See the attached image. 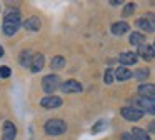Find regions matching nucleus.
<instances>
[{
    "mask_svg": "<svg viewBox=\"0 0 155 140\" xmlns=\"http://www.w3.org/2000/svg\"><path fill=\"white\" fill-rule=\"evenodd\" d=\"M20 28V12L17 8H8L4 17V33L7 37H12Z\"/></svg>",
    "mask_w": 155,
    "mask_h": 140,
    "instance_id": "nucleus-1",
    "label": "nucleus"
},
{
    "mask_svg": "<svg viewBox=\"0 0 155 140\" xmlns=\"http://www.w3.org/2000/svg\"><path fill=\"white\" fill-rule=\"evenodd\" d=\"M44 130H45L47 135L57 137V135H62V133L67 130V123H65L64 120H60V118H50V120L45 122Z\"/></svg>",
    "mask_w": 155,
    "mask_h": 140,
    "instance_id": "nucleus-2",
    "label": "nucleus"
},
{
    "mask_svg": "<svg viewBox=\"0 0 155 140\" xmlns=\"http://www.w3.org/2000/svg\"><path fill=\"white\" fill-rule=\"evenodd\" d=\"M130 107L140 110L142 113L147 112V113H150V115H152V113H155V102H153V98H145V97H140V98H137V100H132V105Z\"/></svg>",
    "mask_w": 155,
    "mask_h": 140,
    "instance_id": "nucleus-3",
    "label": "nucleus"
},
{
    "mask_svg": "<svg viewBox=\"0 0 155 140\" xmlns=\"http://www.w3.org/2000/svg\"><path fill=\"white\" fill-rule=\"evenodd\" d=\"M58 87H60V80H58V75H55V73L45 75L42 78V88L45 93H54Z\"/></svg>",
    "mask_w": 155,
    "mask_h": 140,
    "instance_id": "nucleus-4",
    "label": "nucleus"
},
{
    "mask_svg": "<svg viewBox=\"0 0 155 140\" xmlns=\"http://www.w3.org/2000/svg\"><path fill=\"white\" fill-rule=\"evenodd\" d=\"M120 113L125 120H128V122H138V120L143 117V113H142L140 110L134 108V107H124V108L120 110Z\"/></svg>",
    "mask_w": 155,
    "mask_h": 140,
    "instance_id": "nucleus-5",
    "label": "nucleus"
},
{
    "mask_svg": "<svg viewBox=\"0 0 155 140\" xmlns=\"http://www.w3.org/2000/svg\"><path fill=\"white\" fill-rule=\"evenodd\" d=\"M137 57H142L143 60H147V62H150V60H153L155 57V48L152 43H142L140 47H138V52H137Z\"/></svg>",
    "mask_w": 155,
    "mask_h": 140,
    "instance_id": "nucleus-6",
    "label": "nucleus"
},
{
    "mask_svg": "<svg viewBox=\"0 0 155 140\" xmlns=\"http://www.w3.org/2000/svg\"><path fill=\"white\" fill-rule=\"evenodd\" d=\"M137 25L140 27L143 32L153 33V30H155V25H153V13H148V15H145V17H142V18H138Z\"/></svg>",
    "mask_w": 155,
    "mask_h": 140,
    "instance_id": "nucleus-7",
    "label": "nucleus"
},
{
    "mask_svg": "<svg viewBox=\"0 0 155 140\" xmlns=\"http://www.w3.org/2000/svg\"><path fill=\"white\" fill-rule=\"evenodd\" d=\"M15 135H17V127L14 125V122L7 120V122L4 123L2 138H0V140H15Z\"/></svg>",
    "mask_w": 155,
    "mask_h": 140,
    "instance_id": "nucleus-8",
    "label": "nucleus"
},
{
    "mask_svg": "<svg viewBox=\"0 0 155 140\" xmlns=\"http://www.w3.org/2000/svg\"><path fill=\"white\" fill-rule=\"evenodd\" d=\"M40 105L44 108H57V107L62 105V98L57 95H47L40 100Z\"/></svg>",
    "mask_w": 155,
    "mask_h": 140,
    "instance_id": "nucleus-9",
    "label": "nucleus"
},
{
    "mask_svg": "<svg viewBox=\"0 0 155 140\" xmlns=\"http://www.w3.org/2000/svg\"><path fill=\"white\" fill-rule=\"evenodd\" d=\"M62 92L64 93H77L82 90V85L80 82H77V80H67V82H64L60 85Z\"/></svg>",
    "mask_w": 155,
    "mask_h": 140,
    "instance_id": "nucleus-10",
    "label": "nucleus"
},
{
    "mask_svg": "<svg viewBox=\"0 0 155 140\" xmlns=\"http://www.w3.org/2000/svg\"><path fill=\"white\" fill-rule=\"evenodd\" d=\"M44 63H45L44 55H42V53H35V55H32L30 67H28V68H30L34 73H37V72H40V70L44 68Z\"/></svg>",
    "mask_w": 155,
    "mask_h": 140,
    "instance_id": "nucleus-11",
    "label": "nucleus"
},
{
    "mask_svg": "<svg viewBox=\"0 0 155 140\" xmlns=\"http://www.w3.org/2000/svg\"><path fill=\"white\" fill-rule=\"evenodd\" d=\"M118 60H120V63L124 67H127V65H134L138 58H137V53L135 52H122L120 57H118Z\"/></svg>",
    "mask_w": 155,
    "mask_h": 140,
    "instance_id": "nucleus-12",
    "label": "nucleus"
},
{
    "mask_svg": "<svg viewBox=\"0 0 155 140\" xmlns=\"http://www.w3.org/2000/svg\"><path fill=\"white\" fill-rule=\"evenodd\" d=\"M138 93H140L142 97H145V98H153L155 97L153 83H142V85L138 87Z\"/></svg>",
    "mask_w": 155,
    "mask_h": 140,
    "instance_id": "nucleus-13",
    "label": "nucleus"
},
{
    "mask_svg": "<svg viewBox=\"0 0 155 140\" xmlns=\"http://www.w3.org/2000/svg\"><path fill=\"white\" fill-rule=\"evenodd\" d=\"M24 27L28 30V32H37V30H40V18L38 17H28L27 20H25Z\"/></svg>",
    "mask_w": 155,
    "mask_h": 140,
    "instance_id": "nucleus-14",
    "label": "nucleus"
},
{
    "mask_svg": "<svg viewBox=\"0 0 155 140\" xmlns=\"http://www.w3.org/2000/svg\"><path fill=\"white\" fill-rule=\"evenodd\" d=\"M128 30H130V25L127 22H115L112 25V33L114 35H125Z\"/></svg>",
    "mask_w": 155,
    "mask_h": 140,
    "instance_id": "nucleus-15",
    "label": "nucleus"
},
{
    "mask_svg": "<svg viewBox=\"0 0 155 140\" xmlns=\"http://www.w3.org/2000/svg\"><path fill=\"white\" fill-rule=\"evenodd\" d=\"M114 75H115V78H117V80L124 82V80L132 78V70H128L127 67H118L117 70H114Z\"/></svg>",
    "mask_w": 155,
    "mask_h": 140,
    "instance_id": "nucleus-16",
    "label": "nucleus"
},
{
    "mask_svg": "<svg viewBox=\"0 0 155 140\" xmlns=\"http://www.w3.org/2000/svg\"><path fill=\"white\" fill-rule=\"evenodd\" d=\"M64 67H65V58L62 55H57V57L52 58V63H50L52 70H60V68H64Z\"/></svg>",
    "mask_w": 155,
    "mask_h": 140,
    "instance_id": "nucleus-17",
    "label": "nucleus"
},
{
    "mask_svg": "<svg viewBox=\"0 0 155 140\" xmlns=\"http://www.w3.org/2000/svg\"><path fill=\"white\" fill-rule=\"evenodd\" d=\"M143 42H145V35H143V33H140V32H134V33L130 35V43H132V45L140 47Z\"/></svg>",
    "mask_w": 155,
    "mask_h": 140,
    "instance_id": "nucleus-18",
    "label": "nucleus"
},
{
    "mask_svg": "<svg viewBox=\"0 0 155 140\" xmlns=\"http://www.w3.org/2000/svg\"><path fill=\"white\" fill-rule=\"evenodd\" d=\"M30 60H32V52L30 50H22V53H20V65L22 67H30Z\"/></svg>",
    "mask_w": 155,
    "mask_h": 140,
    "instance_id": "nucleus-19",
    "label": "nucleus"
},
{
    "mask_svg": "<svg viewBox=\"0 0 155 140\" xmlns=\"http://www.w3.org/2000/svg\"><path fill=\"white\" fill-rule=\"evenodd\" d=\"M132 135L135 137V140H150V135H148L145 130L138 128V127H135V128L132 130Z\"/></svg>",
    "mask_w": 155,
    "mask_h": 140,
    "instance_id": "nucleus-20",
    "label": "nucleus"
},
{
    "mask_svg": "<svg viewBox=\"0 0 155 140\" xmlns=\"http://www.w3.org/2000/svg\"><path fill=\"white\" fill-rule=\"evenodd\" d=\"M148 73H150V70L138 68L137 72H132V77H135V78H138V80H143V78H147V77H148Z\"/></svg>",
    "mask_w": 155,
    "mask_h": 140,
    "instance_id": "nucleus-21",
    "label": "nucleus"
},
{
    "mask_svg": "<svg viewBox=\"0 0 155 140\" xmlns=\"http://www.w3.org/2000/svg\"><path fill=\"white\" fill-rule=\"evenodd\" d=\"M135 8H137V7H135V3L134 2H128L127 5H125V8H124V17L132 15V13L135 12Z\"/></svg>",
    "mask_w": 155,
    "mask_h": 140,
    "instance_id": "nucleus-22",
    "label": "nucleus"
},
{
    "mask_svg": "<svg viewBox=\"0 0 155 140\" xmlns=\"http://www.w3.org/2000/svg\"><path fill=\"white\" fill-rule=\"evenodd\" d=\"M104 82L107 83V85H110V83L114 82V70L112 68H107V72H105V75H104Z\"/></svg>",
    "mask_w": 155,
    "mask_h": 140,
    "instance_id": "nucleus-23",
    "label": "nucleus"
},
{
    "mask_svg": "<svg viewBox=\"0 0 155 140\" xmlns=\"http://www.w3.org/2000/svg\"><path fill=\"white\" fill-rule=\"evenodd\" d=\"M0 77H2V78H8V77H10V68H8L7 65L0 67Z\"/></svg>",
    "mask_w": 155,
    "mask_h": 140,
    "instance_id": "nucleus-24",
    "label": "nucleus"
},
{
    "mask_svg": "<svg viewBox=\"0 0 155 140\" xmlns=\"http://www.w3.org/2000/svg\"><path fill=\"white\" fill-rule=\"evenodd\" d=\"M104 127H105V122H104V120H98V122H97V125H95L94 128H92V132H94V133H97V132H100V130L104 128Z\"/></svg>",
    "mask_w": 155,
    "mask_h": 140,
    "instance_id": "nucleus-25",
    "label": "nucleus"
},
{
    "mask_svg": "<svg viewBox=\"0 0 155 140\" xmlns=\"http://www.w3.org/2000/svg\"><path fill=\"white\" fill-rule=\"evenodd\" d=\"M120 140H135V137L132 135V133L125 132V133H122V138H120Z\"/></svg>",
    "mask_w": 155,
    "mask_h": 140,
    "instance_id": "nucleus-26",
    "label": "nucleus"
},
{
    "mask_svg": "<svg viewBox=\"0 0 155 140\" xmlns=\"http://www.w3.org/2000/svg\"><path fill=\"white\" fill-rule=\"evenodd\" d=\"M0 57H4V48L0 47Z\"/></svg>",
    "mask_w": 155,
    "mask_h": 140,
    "instance_id": "nucleus-27",
    "label": "nucleus"
}]
</instances>
